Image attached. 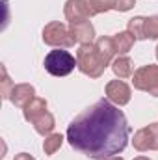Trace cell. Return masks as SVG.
Instances as JSON below:
<instances>
[{"instance_id": "cell-1", "label": "cell", "mask_w": 158, "mask_h": 160, "mask_svg": "<svg viewBox=\"0 0 158 160\" xmlns=\"http://www.w3.org/2000/svg\"><path fill=\"white\" fill-rule=\"evenodd\" d=\"M130 127L116 104L101 99L67 128L69 143L91 158H108L121 153L128 143Z\"/></svg>"}, {"instance_id": "cell-2", "label": "cell", "mask_w": 158, "mask_h": 160, "mask_svg": "<svg viewBox=\"0 0 158 160\" xmlns=\"http://www.w3.org/2000/svg\"><path fill=\"white\" fill-rule=\"evenodd\" d=\"M77 65L75 56L69 50L54 48L45 56V69L54 77H67Z\"/></svg>"}]
</instances>
